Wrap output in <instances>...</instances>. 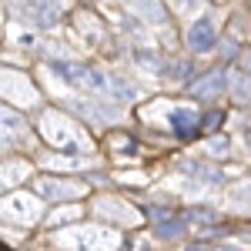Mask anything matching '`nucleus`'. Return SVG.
<instances>
[{"label": "nucleus", "instance_id": "f257e3e1", "mask_svg": "<svg viewBox=\"0 0 251 251\" xmlns=\"http://www.w3.org/2000/svg\"><path fill=\"white\" fill-rule=\"evenodd\" d=\"M184 44H188L191 54H211L218 47V27H214L211 14H201V17L191 20V27L184 34Z\"/></svg>", "mask_w": 251, "mask_h": 251}, {"label": "nucleus", "instance_id": "f03ea898", "mask_svg": "<svg viewBox=\"0 0 251 251\" xmlns=\"http://www.w3.org/2000/svg\"><path fill=\"white\" fill-rule=\"evenodd\" d=\"M20 10L27 14L24 20H30L34 27H54L60 20V10L54 0H20Z\"/></svg>", "mask_w": 251, "mask_h": 251}, {"label": "nucleus", "instance_id": "7ed1b4c3", "mask_svg": "<svg viewBox=\"0 0 251 251\" xmlns=\"http://www.w3.org/2000/svg\"><path fill=\"white\" fill-rule=\"evenodd\" d=\"M168 124H171L174 137H181V141H191V137L201 131V117H198V111H191V107H174Z\"/></svg>", "mask_w": 251, "mask_h": 251}, {"label": "nucleus", "instance_id": "20e7f679", "mask_svg": "<svg viewBox=\"0 0 251 251\" xmlns=\"http://www.w3.org/2000/svg\"><path fill=\"white\" fill-rule=\"evenodd\" d=\"M225 87H228V74H225L221 67H214V71H204V74H201V77L191 84L194 97H204V100H208V97H218L221 91H225Z\"/></svg>", "mask_w": 251, "mask_h": 251}, {"label": "nucleus", "instance_id": "39448f33", "mask_svg": "<svg viewBox=\"0 0 251 251\" xmlns=\"http://www.w3.org/2000/svg\"><path fill=\"white\" fill-rule=\"evenodd\" d=\"M141 20H151V24H164V7L157 0H131L127 3Z\"/></svg>", "mask_w": 251, "mask_h": 251}, {"label": "nucleus", "instance_id": "423d86ee", "mask_svg": "<svg viewBox=\"0 0 251 251\" xmlns=\"http://www.w3.org/2000/svg\"><path fill=\"white\" fill-rule=\"evenodd\" d=\"M228 91L238 104H251V74L248 71H241V74H231L228 77Z\"/></svg>", "mask_w": 251, "mask_h": 251}, {"label": "nucleus", "instance_id": "0eeeda50", "mask_svg": "<svg viewBox=\"0 0 251 251\" xmlns=\"http://www.w3.org/2000/svg\"><path fill=\"white\" fill-rule=\"evenodd\" d=\"M157 234H161V238H168V241H171V238H181V234H184V221H177V218L168 214V218H161V221H157Z\"/></svg>", "mask_w": 251, "mask_h": 251}, {"label": "nucleus", "instance_id": "6e6552de", "mask_svg": "<svg viewBox=\"0 0 251 251\" xmlns=\"http://www.w3.org/2000/svg\"><path fill=\"white\" fill-rule=\"evenodd\" d=\"M221 124H225V111H208L201 117V131H208V134H214Z\"/></svg>", "mask_w": 251, "mask_h": 251}, {"label": "nucleus", "instance_id": "1a4fd4ad", "mask_svg": "<svg viewBox=\"0 0 251 251\" xmlns=\"http://www.w3.org/2000/svg\"><path fill=\"white\" fill-rule=\"evenodd\" d=\"M218 50H221V60H238V57H241V47H238L231 37L218 40Z\"/></svg>", "mask_w": 251, "mask_h": 251}, {"label": "nucleus", "instance_id": "9d476101", "mask_svg": "<svg viewBox=\"0 0 251 251\" xmlns=\"http://www.w3.org/2000/svg\"><path fill=\"white\" fill-rule=\"evenodd\" d=\"M171 77L188 80V77H191V64H188V60H177V64H174V71H171Z\"/></svg>", "mask_w": 251, "mask_h": 251}, {"label": "nucleus", "instance_id": "9b49d317", "mask_svg": "<svg viewBox=\"0 0 251 251\" xmlns=\"http://www.w3.org/2000/svg\"><path fill=\"white\" fill-rule=\"evenodd\" d=\"M177 7H194V0H177Z\"/></svg>", "mask_w": 251, "mask_h": 251}, {"label": "nucleus", "instance_id": "f8f14e48", "mask_svg": "<svg viewBox=\"0 0 251 251\" xmlns=\"http://www.w3.org/2000/svg\"><path fill=\"white\" fill-rule=\"evenodd\" d=\"M221 251H238V248H221Z\"/></svg>", "mask_w": 251, "mask_h": 251}]
</instances>
